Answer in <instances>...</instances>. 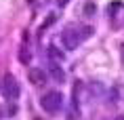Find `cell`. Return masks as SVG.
<instances>
[{"label":"cell","instance_id":"ba28073f","mask_svg":"<svg viewBox=\"0 0 124 120\" xmlns=\"http://www.w3.org/2000/svg\"><path fill=\"white\" fill-rule=\"evenodd\" d=\"M91 34H93V27L91 25H84V27H82V30H80V36H82V38H88V36H91Z\"/></svg>","mask_w":124,"mask_h":120},{"label":"cell","instance_id":"9c48e42d","mask_svg":"<svg viewBox=\"0 0 124 120\" xmlns=\"http://www.w3.org/2000/svg\"><path fill=\"white\" fill-rule=\"evenodd\" d=\"M95 11H97V7H95L93 2H86V4H84V15H93Z\"/></svg>","mask_w":124,"mask_h":120},{"label":"cell","instance_id":"52a82bcc","mask_svg":"<svg viewBox=\"0 0 124 120\" xmlns=\"http://www.w3.org/2000/svg\"><path fill=\"white\" fill-rule=\"evenodd\" d=\"M55 19H57L55 15H48V17H46V21L42 23V25H40V32H44V30H46L48 25H53V23H55Z\"/></svg>","mask_w":124,"mask_h":120},{"label":"cell","instance_id":"6da1fadb","mask_svg":"<svg viewBox=\"0 0 124 120\" xmlns=\"http://www.w3.org/2000/svg\"><path fill=\"white\" fill-rule=\"evenodd\" d=\"M61 103H63V97H61L59 91H48V93L40 99V105H42V110H46V112H57L59 107H61Z\"/></svg>","mask_w":124,"mask_h":120},{"label":"cell","instance_id":"3957f363","mask_svg":"<svg viewBox=\"0 0 124 120\" xmlns=\"http://www.w3.org/2000/svg\"><path fill=\"white\" fill-rule=\"evenodd\" d=\"M82 40L84 38L80 36V32H72V30L63 32V44H65V48H76Z\"/></svg>","mask_w":124,"mask_h":120},{"label":"cell","instance_id":"277c9868","mask_svg":"<svg viewBox=\"0 0 124 120\" xmlns=\"http://www.w3.org/2000/svg\"><path fill=\"white\" fill-rule=\"evenodd\" d=\"M27 80H30L32 84H36V87L46 84V72H42L40 67H32V70L27 72Z\"/></svg>","mask_w":124,"mask_h":120},{"label":"cell","instance_id":"7c38bea8","mask_svg":"<svg viewBox=\"0 0 124 120\" xmlns=\"http://www.w3.org/2000/svg\"><path fill=\"white\" fill-rule=\"evenodd\" d=\"M116 120H124V114H120V116H118V118Z\"/></svg>","mask_w":124,"mask_h":120},{"label":"cell","instance_id":"5b68a950","mask_svg":"<svg viewBox=\"0 0 124 120\" xmlns=\"http://www.w3.org/2000/svg\"><path fill=\"white\" fill-rule=\"evenodd\" d=\"M48 57H51L53 61H63V59H65L63 51H59V48H57V47H53V44L48 47Z\"/></svg>","mask_w":124,"mask_h":120},{"label":"cell","instance_id":"8992f818","mask_svg":"<svg viewBox=\"0 0 124 120\" xmlns=\"http://www.w3.org/2000/svg\"><path fill=\"white\" fill-rule=\"evenodd\" d=\"M51 76L57 80V82H63V80H65V72H63L59 65H51Z\"/></svg>","mask_w":124,"mask_h":120},{"label":"cell","instance_id":"7a4b0ae2","mask_svg":"<svg viewBox=\"0 0 124 120\" xmlns=\"http://www.w3.org/2000/svg\"><path fill=\"white\" fill-rule=\"evenodd\" d=\"M2 93H4V97H7L8 101L19 99L21 88H19V82H17V78H15L13 74H7V76H4V88H2Z\"/></svg>","mask_w":124,"mask_h":120},{"label":"cell","instance_id":"30bf717a","mask_svg":"<svg viewBox=\"0 0 124 120\" xmlns=\"http://www.w3.org/2000/svg\"><path fill=\"white\" fill-rule=\"evenodd\" d=\"M19 59L23 61V63H30V59H32V55H30V51H21V53H19Z\"/></svg>","mask_w":124,"mask_h":120},{"label":"cell","instance_id":"4fadbf2b","mask_svg":"<svg viewBox=\"0 0 124 120\" xmlns=\"http://www.w3.org/2000/svg\"><path fill=\"white\" fill-rule=\"evenodd\" d=\"M0 116H2V107H0Z\"/></svg>","mask_w":124,"mask_h":120},{"label":"cell","instance_id":"5bb4252c","mask_svg":"<svg viewBox=\"0 0 124 120\" xmlns=\"http://www.w3.org/2000/svg\"><path fill=\"white\" fill-rule=\"evenodd\" d=\"M36 120H42V118H36Z\"/></svg>","mask_w":124,"mask_h":120},{"label":"cell","instance_id":"8fae6325","mask_svg":"<svg viewBox=\"0 0 124 120\" xmlns=\"http://www.w3.org/2000/svg\"><path fill=\"white\" fill-rule=\"evenodd\" d=\"M67 2H70V0H57V4H59V7H65Z\"/></svg>","mask_w":124,"mask_h":120}]
</instances>
